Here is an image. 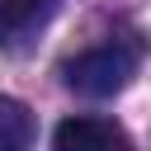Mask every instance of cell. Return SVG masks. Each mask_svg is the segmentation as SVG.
<instances>
[{
    "mask_svg": "<svg viewBox=\"0 0 151 151\" xmlns=\"http://www.w3.org/2000/svg\"><path fill=\"white\" fill-rule=\"evenodd\" d=\"M132 76H137V47L132 42H104V47H90V52L66 61V85L90 94V99L118 94Z\"/></svg>",
    "mask_w": 151,
    "mask_h": 151,
    "instance_id": "1",
    "label": "cell"
},
{
    "mask_svg": "<svg viewBox=\"0 0 151 151\" xmlns=\"http://www.w3.org/2000/svg\"><path fill=\"white\" fill-rule=\"evenodd\" d=\"M52 151H132V137L113 118H61Z\"/></svg>",
    "mask_w": 151,
    "mask_h": 151,
    "instance_id": "2",
    "label": "cell"
},
{
    "mask_svg": "<svg viewBox=\"0 0 151 151\" xmlns=\"http://www.w3.org/2000/svg\"><path fill=\"white\" fill-rule=\"evenodd\" d=\"M38 137L33 109L24 99H0V151H28Z\"/></svg>",
    "mask_w": 151,
    "mask_h": 151,
    "instance_id": "3",
    "label": "cell"
},
{
    "mask_svg": "<svg viewBox=\"0 0 151 151\" xmlns=\"http://www.w3.org/2000/svg\"><path fill=\"white\" fill-rule=\"evenodd\" d=\"M42 9V0H0V33H14L24 24H33Z\"/></svg>",
    "mask_w": 151,
    "mask_h": 151,
    "instance_id": "4",
    "label": "cell"
}]
</instances>
